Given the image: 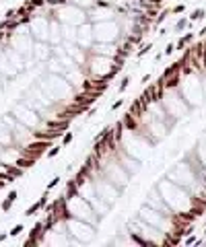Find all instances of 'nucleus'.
Segmentation results:
<instances>
[{
	"mask_svg": "<svg viewBox=\"0 0 206 247\" xmlns=\"http://www.w3.org/2000/svg\"><path fill=\"white\" fill-rule=\"evenodd\" d=\"M50 146V142H37V144H29V146H25V152L27 156H31V159H37V156L43 152V148H48Z\"/></svg>",
	"mask_w": 206,
	"mask_h": 247,
	"instance_id": "1",
	"label": "nucleus"
},
{
	"mask_svg": "<svg viewBox=\"0 0 206 247\" xmlns=\"http://www.w3.org/2000/svg\"><path fill=\"white\" fill-rule=\"evenodd\" d=\"M39 208H41V204H39V202H35V204H31V206L27 208V212H25V216H33V214H35V212L39 210Z\"/></svg>",
	"mask_w": 206,
	"mask_h": 247,
	"instance_id": "2",
	"label": "nucleus"
},
{
	"mask_svg": "<svg viewBox=\"0 0 206 247\" xmlns=\"http://www.w3.org/2000/svg\"><path fill=\"white\" fill-rule=\"evenodd\" d=\"M204 15H206V12H204V8H198V10H194V12H192V17H190V19H192V21H200V19H204Z\"/></svg>",
	"mask_w": 206,
	"mask_h": 247,
	"instance_id": "3",
	"label": "nucleus"
},
{
	"mask_svg": "<svg viewBox=\"0 0 206 247\" xmlns=\"http://www.w3.org/2000/svg\"><path fill=\"white\" fill-rule=\"evenodd\" d=\"M23 231H25V229H23V224H15L12 231H10V237H17V235H21Z\"/></svg>",
	"mask_w": 206,
	"mask_h": 247,
	"instance_id": "4",
	"label": "nucleus"
},
{
	"mask_svg": "<svg viewBox=\"0 0 206 247\" xmlns=\"http://www.w3.org/2000/svg\"><path fill=\"white\" fill-rule=\"evenodd\" d=\"M72 138H74V134H72V132H66V134H64V138H62V142H64V144H70V142H72Z\"/></svg>",
	"mask_w": 206,
	"mask_h": 247,
	"instance_id": "5",
	"label": "nucleus"
},
{
	"mask_svg": "<svg viewBox=\"0 0 206 247\" xmlns=\"http://www.w3.org/2000/svg\"><path fill=\"white\" fill-rule=\"evenodd\" d=\"M184 10H186V4H177V6H173V8H171V12H175V15L184 12Z\"/></svg>",
	"mask_w": 206,
	"mask_h": 247,
	"instance_id": "6",
	"label": "nucleus"
},
{
	"mask_svg": "<svg viewBox=\"0 0 206 247\" xmlns=\"http://www.w3.org/2000/svg\"><path fill=\"white\" fill-rule=\"evenodd\" d=\"M58 152H60V146H54V148H50V150H48V156H50V159H54Z\"/></svg>",
	"mask_w": 206,
	"mask_h": 247,
	"instance_id": "7",
	"label": "nucleus"
},
{
	"mask_svg": "<svg viewBox=\"0 0 206 247\" xmlns=\"http://www.w3.org/2000/svg\"><path fill=\"white\" fill-rule=\"evenodd\" d=\"M58 181H60V177H54V179H52V181L48 183V192H50V190H54V187L58 185Z\"/></svg>",
	"mask_w": 206,
	"mask_h": 247,
	"instance_id": "8",
	"label": "nucleus"
},
{
	"mask_svg": "<svg viewBox=\"0 0 206 247\" xmlns=\"http://www.w3.org/2000/svg\"><path fill=\"white\" fill-rule=\"evenodd\" d=\"M186 25H188V21H186V19H179V21H177V25H175V29H184Z\"/></svg>",
	"mask_w": 206,
	"mask_h": 247,
	"instance_id": "9",
	"label": "nucleus"
},
{
	"mask_svg": "<svg viewBox=\"0 0 206 247\" xmlns=\"http://www.w3.org/2000/svg\"><path fill=\"white\" fill-rule=\"evenodd\" d=\"M151 50H153V46H144V48H142V50H140L138 54H136V56L140 58V56H144V54H146V52H151Z\"/></svg>",
	"mask_w": 206,
	"mask_h": 247,
	"instance_id": "10",
	"label": "nucleus"
},
{
	"mask_svg": "<svg viewBox=\"0 0 206 247\" xmlns=\"http://www.w3.org/2000/svg\"><path fill=\"white\" fill-rule=\"evenodd\" d=\"M10 206H12V200H8V198H6V200L2 202V210H8Z\"/></svg>",
	"mask_w": 206,
	"mask_h": 247,
	"instance_id": "11",
	"label": "nucleus"
},
{
	"mask_svg": "<svg viewBox=\"0 0 206 247\" xmlns=\"http://www.w3.org/2000/svg\"><path fill=\"white\" fill-rule=\"evenodd\" d=\"M39 204H41V206H48V194H43V196H41Z\"/></svg>",
	"mask_w": 206,
	"mask_h": 247,
	"instance_id": "12",
	"label": "nucleus"
},
{
	"mask_svg": "<svg viewBox=\"0 0 206 247\" xmlns=\"http://www.w3.org/2000/svg\"><path fill=\"white\" fill-rule=\"evenodd\" d=\"M128 82H130V78H124V80H122V84H120V91H126Z\"/></svg>",
	"mask_w": 206,
	"mask_h": 247,
	"instance_id": "13",
	"label": "nucleus"
},
{
	"mask_svg": "<svg viewBox=\"0 0 206 247\" xmlns=\"http://www.w3.org/2000/svg\"><path fill=\"white\" fill-rule=\"evenodd\" d=\"M122 103H124V101H122V99H118L116 103H113V105H111V109H120V107H122Z\"/></svg>",
	"mask_w": 206,
	"mask_h": 247,
	"instance_id": "14",
	"label": "nucleus"
},
{
	"mask_svg": "<svg viewBox=\"0 0 206 247\" xmlns=\"http://www.w3.org/2000/svg\"><path fill=\"white\" fill-rule=\"evenodd\" d=\"M173 50H175V48H173V46H171V43H169V46L165 48V56H169V54H173Z\"/></svg>",
	"mask_w": 206,
	"mask_h": 247,
	"instance_id": "15",
	"label": "nucleus"
},
{
	"mask_svg": "<svg viewBox=\"0 0 206 247\" xmlns=\"http://www.w3.org/2000/svg\"><path fill=\"white\" fill-rule=\"evenodd\" d=\"M17 196H19V194H17V192H10V194H8V196H6V198H8V200H12V202H15V200H17Z\"/></svg>",
	"mask_w": 206,
	"mask_h": 247,
	"instance_id": "16",
	"label": "nucleus"
},
{
	"mask_svg": "<svg viewBox=\"0 0 206 247\" xmlns=\"http://www.w3.org/2000/svg\"><path fill=\"white\" fill-rule=\"evenodd\" d=\"M6 239V235H0V241H4Z\"/></svg>",
	"mask_w": 206,
	"mask_h": 247,
	"instance_id": "17",
	"label": "nucleus"
}]
</instances>
